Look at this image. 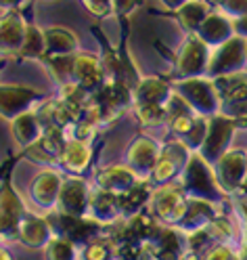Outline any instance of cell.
Returning <instances> with one entry per match:
<instances>
[{
  "mask_svg": "<svg viewBox=\"0 0 247 260\" xmlns=\"http://www.w3.org/2000/svg\"><path fill=\"white\" fill-rule=\"evenodd\" d=\"M74 82L86 94H92L101 88L107 82L103 68H101V57H96L92 53H76L74 55Z\"/></svg>",
  "mask_w": 247,
  "mask_h": 260,
  "instance_id": "ac0fdd59",
  "label": "cell"
},
{
  "mask_svg": "<svg viewBox=\"0 0 247 260\" xmlns=\"http://www.w3.org/2000/svg\"><path fill=\"white\" fill-rule=\"evenodd\" d=\"M46 53V42H44V29L38 27L36 23H27V29H25V38H23V44L19 48V53L15 59H42Z\"/></svg>",
  "mask_w": 247,
  "mask_h": 260,
  "instance_id": "f546056e",
  "label": "cell"
},
{
  "mask_svg": "<svg viewBox=\"0 0 247 260\" xmlns=\"http://www.w3.org/2000/svg\"><path fill=\"white\" fill-rule=\"evenodd\" d=\"M42 63L53 74V78L61 86L74 82V55H63V57H46Z\"/></svg>",
  "mask_w": 247,
  "mask_h": 260,
  "instance_id": "d6a6232c",
  "label": "cell"
},
{
  "mask_svg": "<svg viewBox=\"0 0 247 260\" xmlns=\"http://www.w3.org/2000/svg\"><path fill=\"white\" fill-rule=\"evenodd\" d=\"M207 120L209 118H203V116H197L193 128L189 130V135L185 139H180L191 151H199L201 149V145L205 141V135H207Z\"/></svg>",
  "mask_w": 247,
  "mask_h": 260,
  "instance_id": "d590c367",
  "label": "cell"
},
{
  "mask_svg": "<svg viewBox=\"0 0 247 260\" xmlns=\"http://www.w3.org/2000/svg\"><path fill=\"white\" fill-rule=\"evenodd\" d=\"M214 170H216L218 185L226 195L237 193L247 176V151L226 149L214 164Z\"/></svg>",
  "mask_w": 247,
  "mask_h": 260,
  "instance_id": "8fae6325",
  "label": "cell"
},
{
  "mask_svg": "<svg viewBox=\"0 0 247 260\" xmlns=\"http://www.w3.org/2000/svg\"><path fill=\"white\" fill-rule=\"evenodd\" d=\"M233 29H235L237 36L247 38V15H243V17H239V19L233 21Z\"/></svg>",
  "mask_w": 247,
  "mask_h": 260,
  "instance_id": "ab89813d",
  "label": "cell"
},
{
  "mask_svg": "<svg viewBox=\"0 0 247 260\" xmlns=\"http://www.w3.org/2000/svg\"><path fill=\"white\" fill-rule=\"evenodd\" d=\"M42 250H44V260H80L78 246L61 235H53V239Z\"/></svg>",
  "mask_w": 247,
  "mask_h": 260,
  "instance_id": "1f68e13d",
  "label": "cell"
},
{
  "mask_svg": "<svg viewBox=\"0 0 247 260\" xmlns=\"http://www.w3.org/2000/svg\"><path fill=\"white\" fill-rule=\"evenodd\" d=\"M82 5L88 9L90 15H94V17H98V19H105V17H109V15H113L111 0H82Z\"/></svg>",
  "mask_w": 247,
  "mask_h": 260,
  "instance_id": "74e56055",
  "label": "cell"
},
{
  "mask_svg": "<svg viewBox=\"0 0 247 260\" xmlns=\"http://www.w3.org/2000/svg\"><path fill=\"white\" fill-rule=\"evenodd\" d=\"M42 133H44V126L40 124L34 109H29L15 120H11V135L21 149L29 147L31 143H36L42 137Z\"/></svg>",
  "mask_w": 247,
  "mask_h": 260,
  "instance_id": "83f0119b",
  "label": "cell"
},
{
  "mask_svg": "<svg viewBox=\"0 0 247 260\" xmlns=\"http://www.w3.org/2000/svg\"><path fill=\"white\" fill-rule=\"evenodd\" d=\"M7 68V59H0V72H3Z\"/></svg>",
  "mask_w": 247,
  "mask_h": 260,
  "instance_id": "c3c4849f",
  "label": "cell"
},
{
  "mask_svg": "<svg viewBox=\"0 0 247 260\" xmlns=\"http://www.w3.org/2000/svg\"><path fill=\"white\" fill-rule=\"evenodd\" d=\"M92 164V145L90 141H76L67 139V145L63 149V155L59 159V166L76 176H84Z\"/></svg>",
  "mask_w": 247,
  "mask_h": 260,
  "instance_id": "44dd1931",
  "label": "cell"
},
{
  "mask_svg": "<svg viewBox=\"0 0 247 260\" xmlns=\"http://www.w3.org/2000/svg\"><path fill=\"white\" fill-rule=\"evenodd\" d=\"M27 214V208L17 189L13 187L9 172L0 183V235L5 239H17L19 224Z\"/></svg>",
  "mask_w": 247,
  "mask_h": 260,
  "instance_id": "52a82bcc",
  "label": "cell"
},
{
  "mask_svg": "<svg viewBox=\"0 0 247 260\" xmlns=\"http://www.w3.org/2000/svg\"><path fill=\"white\" fill-rule=\"evenodd\" d=\"M65 145H67V135H65V130L46 128L42 133V137L36 143H31L29 147H25L19 157L36 161V164H59Z\"/></svg>",
  "mask_w": 247,
  "mask_h": 260,
  "instance_id": "5bb4252c",
  "label": "cell"
},
{
  "mask_svg": "<svg viewBox=\"0 0 247 260\" xmlns=\"http://www.w3.org/2000/svg\"><path fill=\"white\" fill-rule=\"evenodd\" d=\"M161 3L166 5L170 11H176V9H180V7H183V5L187 3V0H161Z\"/></svg>",
  "mask_w": 247,
  "mask_h": 260,
  "instance_id": "7bdbcfd3",
  "label": "cell"
},
{
  "mask_svg": "<svg viewBox=\"0 0 247 260\" xmlns=\"http://www.w3.org/2000/svg\"><path fill=\"white\" fill-rule=\"evenodd\" d=\"M88 216L96 218L103 224H115L120 222V210H118V195H113L103 189H92L90 193V208H88Z\"/></svg>",
  "mask_w": 247,
  "mask_h": 260,
  "instance_id": "4316f807",
  "label": "cell"
},
{
  "mask_svg": "<svg viewBox=\"0 0 247 260\" xmlns=\"http://www.w3.org/2000/svg\"><path fill=\"white\" fill-rule=\"evenodd\" d=\"M237 210H239V216L243 220V237L247 241V202L245 200H239L237 202Z\"/></svg>",
  "mask_w": 247,
  "mask_h": 260,
  "instance_id": "60d3db41",
  "label": "cell"
},
{
  "mask_svg": "<svg viewBox=\"0 0 247 260\" xmlns=\"http://www.w3.org/2000/svg\"><path fill=\"white\" fill-rule=\"evenodd\" d=\"M235 124H237V128H241V130H247V111L235 118Z\"/></svg>",
  "mask_w": 247,
  "mask_h": 260,
  "instance_id": "ee69618b",
  "label": "cell"
},
{
  "mask_svg": "<svg viewBox=\"0 0 247 260\" xmlns=\"http://www.w3.org/2000/svg\"><path fill=\"white\" fill-rule=\"evenodd\" d=\"M218 11L226 15L228 19H239L243 15H247V0H220Z\"/></svg>",
  "mask_w": 247,
  "mask_h": 260,
  "instance_id": "8d00e7d4",
  "label": "cell"
},
{
  "mask_svg": "<svg viewBox=\"0 0 247 260\" xmlns=\"http://www.w3.org/2000/svg\"><path fill=\"white\" fill-rule=\"evenodd\" d=\"M220 214H224L220 204L205 202V200H191L189 198L187 214H185L183 220H180V224L176 226V229L183 235L193 233V231H201V229H207V224Z\"/></svg>",
  "mask_w": 247,
  "mask_h": 260,
  "instance_id": "d6986e66",
  "label": "cell"
},
{
  "mask_svg": "<svg viewBox=\"0 0 247 260\" xmlns=\"http://www.w3.org/2000/svg\"><path fill=\"white\" fill-rule=\"evenodd\" d=\"M25 29H27V21L23 19L21 7L7 11L0 17V55L17 57L25 38Z\"/></svg>",
  "mask_w": 247,
  "mask_h": 260,
  "instance_id": "e0dca14e",
  "label": "cell"
},
{
  "mask_svg": "<svg viewBox=\"0 0 247 260\" xmlns=\"http://www.w3.org/2000/svg\"><path fill=\"white\" fill-rule=\"evenodd\" d=\"M153 193V183L149 178H140V181L122 195H118V210H120V218L126 220L130 216H134L143 210H147Z\"/></svg>",
  "mask_w": 247,
  "mask_h": 260,
  "instance_id": "cb8c5ba5",
  "label": "cell"
},
{
  "mask_svg": "<svg viewBox=\"0 0 247 260\" xmlns=\"http://www.w3.org/2000/svg\"><path fill=\"white\" fill-rule=\"evenodd\" d=\"M115 260H124V258H115Z\"/></svg>",
  "mask_w": 247,
  "mask_h": 260,
  "instance_id": "f907efd6",
  "label": "cell"
},
{
  "mask_svg": "<svg viewBox=\"0 0 247 260\" xmlns=\"http://www.w3.org/2000/svg\"><path fill=\"white\" fill-rule=\"evenodd\" d=\"M111 5H113V15H118L120 19H126L130 13H134L143 5V0H111Z\"/></svg>",
  "mask_w": 247,
  "mask_h": 260,
  "instance_id": "f35d334b",
  "label": "cell"
},
{
  "mask_svg": "<svg viewBox=\"0 0 247 260\" xmlns=\"http://www.w3.org/2000/svg\"><path fill=\"white\" fill-rule=\"evenodd\" d=\"M63 174L59 170L53 168H42L34 178H31L29 185V198L38 208L51 212L57 206L59 193H61V185H63Z\"/></svg>",
  "mask_w": 247,
  "mask_h": 260,
  "instance_id": "2e32d148",
  "label": "cell"
},
{
  "mask_svg": "<svg viewBox=\"0 0 247 260\" xmlns=\"http://www.w3.org/2000/svg\"><path fill=\"white\" fill-rule=\"evenodd\" d=\"M140 178L130 170L128 166H105V168H98L94 172V187L96 189H103L109 191L113 195H122L126 191H130Z\"/></svg>",
  "mask_w": 247,
  "mask_h": 260,
  "instance_id": "ffe728a7",
  "label": "cell"
},
{
  "mask_svg": "<svg viewBox=\"0 0 247 260\" xmlns=\"http://www.w3.org/2000/svg\"><path fill=\"white\" fill-rule=\"evenodd\" d=\"M115 258H118V250H115V243L107 233L92 239L80 252V260H115Z\"/></svg>",
  "mask_w": 247,
  "mask_h": 260,
  "instance_id": "4dcf8cb0",
  "label": "cell"
},
{
  "mask_svg": "<svg viewBox=\"0 0 247 260\" xmlns=\"http://www.w3.org/2000/svg\"><path fill=\"white\" fill-rule=\"evenodd\" d=\"M239 193H241V198H247V176H245V181H243V185H241Z\"/></svg>",
  "mask_w": 247,
  "mask_h": 260,
  "instance_id": "bcb514c9",
  "label": "cell"
},
{
  "mask_svg": "<svg viewBox=\"0 0 247 260\" xmlns=\"http://www.w3.org/2000/svg\"><path fill=\"white\" fill-rule=\"evenodd\" d=\"M9 170H11V161H5V166H0V181H3Z\"/></svg>",
  "mask_w": 247,
  "mask_h": 260,
  "instance_id": "f6af8a7d",
  "label": "cell"
},
{
  "mask_svg": "<svg viewBox=\"0 0 247 260\" xmlns=\"http://www.w3.org/2000/svg\"><path fill=\"white\" fill-rule=\"evenodd\" d=\"M172 94H174L172 80L161 78V76H149V78H140V82L136 84V88H134V103L168 105V101L172 99Z\"/></svg>",
  "mask_w": 247,
  "mask_h": 260,
  "instance_id": "603a6c76",
  "label": "cell"
},
{
  "mask_svg": "<svg viewBox=\"0 0 247 260\" xmlns=\"http://www.w3.org/2000/svg\"><path fill=\"white\" fill-rule=\"evenodd\" d=\"M132 113L143 126H159L166 124L168 120V111L166 105H153V103H134Z\"/></svg>",
  "mask_w": 247,
  "mask_h": 260,
  "instance_id": "836d02e7",
  "label": "cell"
},
{
  "mask_svg": "<svg viewBox=\"0 0 247 260\" xmlns=\"http://www.w3.org/2000/svg\"><path fill=\"white\" fill-rule=\"evenodd\" d=\"M44 3H53V0H44Z\"/></svg>",
  "mask_w": 247,
  "mask_h": 260,
  "instance_id": "681fc988",
  "label": "cell"
},
{
  "mask_svg": "<svg viewBox=\"0 0 247 260\" xmlns=\"http://www.w3.org/2000/svg\"><path fill=\"white\" fill-rule=\"evenodd\" d=\"M90 193L92 189L88 187V181L84 176H76V174L65 176L55 210L67 216H88Z\"/></svg>",
  "mask_w": 247,
  "mask_h": 260,
  "instance_id": "30bf717a",
  "label": "cell"
},
{
  "mask_svg": "<svg viewBox=\"0 0 247 260\" xmlns=\"http://www.w3.org/2000/svg\"><path fill=\"white\" fill-rule=\"evenodd\" d=\"M23 0H0V9L3 11H13V9H19Z\"/></svg>",
  "mask_w": 247,
  "mask_h": 260,
  "instance_id": "b9f144b4",
  "label": "cell"
},
{
  "mask_svg": "<svg viewBox=\"0 0 247 260\" xmlns=\"http://www.w3.org/2000/svg\"><path fill=\"white\" fill-rule=\"evenodd\" d=\"M209 53H211L209 46L199 36L189 34L174 59V80L205 76L207 63H209Z\"/></svg>",
  "mask_w": 247,
  "mask_h": 260,
  "instance_id": "8992f818",
  "label": "cell"
},
{
  "mask_svg": "<svg viewBox=\"0 0 247 260\" xmlns=\"http://www.w3.org/2000/svg\"><path fill=\"white\" fill-rule=\"evenodd\" d=\"M247 65V38L243 36H233L224 44L216 46L209 53V63H207V78H222L230 74H239Z\"/></svg>",
  "mask_w": 247,
  "mask_h": 260,
  "instance_id": "5b68a950",
  "label": "cell"
},
{
  "mask_svg": "<svg viewBox=\"0 0 247 260\" xmlns=\"http://www.w3.org/2000/svg\"><path fill=\"white\" fill-rule=\"evenodd\" d=\"M48 222L53 226V233L61 235V237H67L69 241H74L78 248H84L96 237L105 235L103 231L109 229L107 224L98 222L92 216H67V214H61L57 210H51L46 214Z\"/></svg>",
  "mask_w": 247,
  "mask_h": 260,
  "instance_id": "277c9868",
  "label": "cell"
},
{
  "mask_svg": "<svg viewBox=\"0 0 247 260\" xmlns=\"http://www.w3.org/2000/svg\"><path fill=\"white\" fill-rule=\"evenodd\" d=\"M42 92L31 88V86H21V84H0V116L5 120H15L21 113L34 109L42 101Z\"/></svg>",
  "mask_w": 247,
  "mask_h": 260,
  "instance_id": "7c38bea8",
  "label": "cell"
},
{
  "mask_svg": "<svg viewBox=\"0 0 247 260\" xmlns=\"http://www.w3.org/2000/svg\"><path fill=\"white\" fill-rule=\"evenodd\" d=\"M195 34L199 36L207 46L216 48V46L224 44L228 38L235 36L233 19H228L226 15H222V13H209Z\"/></svg>",
  "mask_w": 247,
  "mask_h": 260,
  "instance_id": "d4e9b609",
  "label": "cell"
},
{
  "mask_svg": "<svg viewBox=\"0 0 247 260\" xmlns=\"http://www.w3.org/2000/svg\"><path fill=\"white\" fill-rule=\"evenodd\" d=\"M44 42H46V57H63V55H76L78 53V36L72 29L63 27V25H51L44 27ZM40 59V61H42Z\"/></svg>",
  "mask_w": 247,
  "mask_h": 260,
  "instance_id": "484cf974",
  "label": "cell"
},
{
  "mask_svg": "<svg viewBox=\"0 0 247 260\" xmlns=\"http://www.w3.org/2000/svg\"><path fill=\"white\" fill-rule=\"evenodd\" d=\"M207 233L211 235V239L216 243H224V246H233L235 243V226L233 220H230L226 214L216 216L209 224H207ZM235 248V246H233Z\"/></svg>",
  "mask_w": 247,
  "mask_h": 260,
  "instance_id": "e575fe53",
  "label": "cell"
},
{
  "mask_svg": "<svg viewBox=\"0 0 247 260\" xmlns=\"http://www.w3.org/2000/svg\"><path fill=\"white\" fill-rule=\"evenodd\" d=\"M214 84H216L222 101L220 113L237 118L247 111V74L239 72L222 78H214Z\"/></svg>",
  "mask_w": 247,
  "mask_h": 260,
  "instance_id": "4fadbf2b",
  "label": "cell"
},
{
  "mask_svg": "<svg viewBox=\"0 0 247 260\" xmlns=\"http://www.w3.org/2000/svg\"><path fill=\"white\" fill-rule=\"evenodd\" d=\"M172 88L197 116L211 118V116H216V113H220V109H222L220 92H218L216 84H214V80L207 76L172 80Z\"/></svg>",
  "mask_w": 247,
  "mask_h": 260,
  "instance_id": "7a4b0ae2",
  "label": "cell"
},
{
  "mask_svg": "<svg viewBox=\"0 0 247 260\" xmlns=\"http://www.w3.org/2000/svg\"><path fill=\"white\" fill-rule=\"evenodd\" d=\"M161 151V145L147 137V135H138L132 143L128 145V151H126V166L132 170L138 178H149L155 164H157V157Z\"/></svg>",
  "mask_w": 247,
  "mask_h": 260,
  "instance_id": "9a60e30c",
  "label": "cell"
},
{
  "mask_svg": "<svg viewBox=\"0 0 247 260\" xmlns=\"http://www.w3.org/2000/svg\"><path fill=\"white\" fill-rule=\"evenodd\" d=\"M0 239H3V235H0Z\"/></svg>",
  "mask_w": 247,
  "mask_h": 260,
  "instance_id": "816d5d0a",
  "label": "cell"
},
{
  "mask_svg": "<svg viewBox=\"0 0 247 260\" xmlns=\"http://www.w3.org/2000/svg\"><path fill=\"white\" fill-rule=\"evenodd\" d=\"M0 260H13V258H11V254H9L5 248H0Z\"/></svg>",
  "mask_w": 247,
  "mask_h": 260,
  "instance_id": "7dc6e473",
  "label": "cell"
},
{
  "mask_svg": "<svg viewBox=\"0 0 247 260\" xmlns=\"http://www.w3.org/2000/svg\"><path fill=\"white\" fill-rule=\"evenodd\" d=\"M211 13V7L205 3V0H187V3L172 11L174 19L183 25L189 34H195L197 29H199V25L205 21V17Z\"/></svg>",
  "mask_w": 247,
  "mask_h": 260,
  "instance_id": "f1b7e54d",
  "label": "cell"
},
{
  "mask_svg": "<svg viewBox=\"0 0 247 260\" xmlns=\"http://www.w3.org/2000/svg\"><path fill=\"white\" fill-rule=\"evenodd\" d=\"M53 226L46 216H36L27 212L25 218L19 224L17 231V241L27 248H44L48 241L53 239Z\"/></svg>",
  "mask_w": 247,
  "mask_h": 260,
  "instance_id": "7402d4cb",
  "label": "cell"
},
{
  "mask_svg": "<svg viewBox=\"0 0 247 260\" xmlns=\"http://www.w3.org/2000/svg\"><path fill=\"white\" fill-rule=\"evenodd\" d=\"M191 149L187 145L176 139V141H168L166 145L161 147L159 157H157V164L149 176V181L153 185H166V183H174L176 178L183 174L187 161L191 157Z\"/></svg>",
  "mask_w": 247,
  "mask_h": 260,
  "instance_id": "ba28073f",
  "label": "cell"
},
{
  "mask_svg": "<svg viewBox=\"0 0 247 260\" xmlns=\"http://www.w3.org/2000/svg\"><path fill=\"white\" fill-rule=\"evenodd\" d=\"M187 206H189V195L185 193L183 185L174 181L166 185H157L153 189L147 212L155 216L161 224L178 226L187 214Z\"/></svg>",
  "mask_w": 247,
  "mask_h": 260,
  "instance_id": "3957f363",
  "label": "cell"
},
{
  "mask_svg": "<svg viewBox=\"0 0 247 260\" xmlns=\"http://www.w3.org/2000/svg\"><path fill=\"white\" fill-rule=\"evenodd\" d=\"M237 130V124H235V118L233 116H226V113H216L207 120V135H205V141L201 145V157L205 161L214 166L218 161V157L230 149V139H233Z\"/></svg>",
  "mask_w": 247,
  "mask_h": 260,
  "instance_id": "9c48e42d",
  "label": "cell"
},
{
  "mask_svg": "<svg viewBox=\"0 0 247 260\" xmlns=\"http://www.w3.org/2000/svg\"><path fill=\"white\" fill-rule=\"evenodd\" d=\"M178 183L183 185L185 193L191 200H205L214 204H222L228 195L222 191L216 178V170L209 161L201 157L199 151H193L183 174L178 176Z\"/></svg>",
  "mask_w": 247,
  "mask_h": 260,
  "instance_id": "6da1fadb",
  "label": "cell"
}]
</instances>
